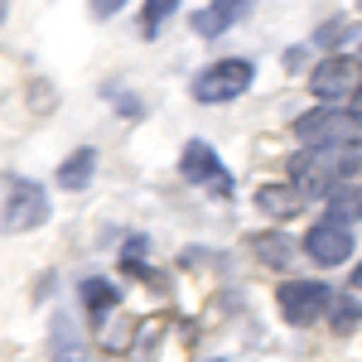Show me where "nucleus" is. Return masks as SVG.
Here are the masks:
<instances>
[{
    "label": "nucleus",
    "instance_id": "22",
    "mask_svg": "<svg viewBox=\"0 0 362 362\" xmlns=\"http://www.w3.org/2000/svg\"><path fill=\"white\" fill-rule=\"evenodd\" d=\"M348 285H353V290H358V295H362V261H358V266H353V280H348Z\"/></svg>",
    "mask_w": 362,
    "mask_h": 362
},
{
    "label": "nucleus",
    "instance_id": "12",
    "mask_svg": "<svg viewBox=\"0 0 362 362\" xmlns=\"http://www.w3.org/2000/svg\"><path fill=\"white\" fill-rule=\"evenodd\" d=\"M324 324L334 329L338 338H353L362 329V295L358 290H334V305L324 314Z\"/></svg>",
    "mask_w": 362,
    "mask_h": 362
},
{
    "label": "nucleus",
    "instance_id": "19",
    "mask_svg": "<svg viewBox=\"0 0 362 362\" xmlns=\"http://www.w3.org/2000/svg\"><path fill=\"white\" fill-rule=\"evenodd\" d=\"M305 63H309V49H305V44H295V49L285 54V68H290V73H295V68H305Z\"/></svg>",
    "mask_w": 362,
    "mask_h": 362
},
{
    "label": "nucleus",
    "instance_id": "1",
    "mask_svg": "<svg viewBox=\"0 0 362 362\" xmlns=\"http://www.w3.org/2000/svg\"><path fill=\"white\" fill-rule=\"evenodd\" d=\"M353 174H362V140L358 145H319L290 160V184L305 198H329Z\"/></svg>",
    "mask_w": 362,
    "mask_h": 362
},
{
    "label": "nucleus",
    "instance_id": "17",
    "mask_svg": "<svg viewBox=\"0 0 362 362\" xmlns=\"http://www.w3.org/2000/svg\"><path fill=\"white\" fill-rule=\"evenodd\" d=\"M348 34H353V20H329V25H319L314 44H343Z\"/></svg>",
    "mask_w": 362,
    "mask_h": 362
},
{
    "label": "nucleus",
    "instance_id": "14",
    "mask_svg": "<svg viewBox=\"0 0 362 362\" xmlns=\"http://www.w3.org/2000/svg\"><path fill=\"white\" fill-rule=\"evenodd\" d=\"M92 169H97V150H73L63 165H58V189H68V194H78V189H87L92 184Z\"/></svg>",
    "mask_w": 362,
    "mask_h": 362
},
{
    "label": "nucleus",
    "instance_id": "7",
    "mask_svg": "<svg viewBox=\"0 0 362 362\" xmlns=\"http://www.w3.org/2000/svg\"><path fill=\"white\" fill-rule=\"evenodd\" d=\"M179 174H184V184H194V189H208V194H218V198H232V174H227V165L218 160V150H213L208 140H189V145H184Z\"/></svg>",
    "mask_w": 362,
    "mask_h": 362
},
{
    "label": "nucleus",
    "instance_id": "18",
    "mask_svg": "<svg viewBox=\"0 0 362 362\" xmlns=\"http://www.w3.org/2000/svg\"><path fill=\"white\" fill-rule=\"evenodd\" d=\"M145 256H150V242H145V237H131V242H126V271H131V276L145 271Z\"/></svg>",
    "mask_w": 362,
    "mask_h": 362
},
{
    "label": "nucleus",
    "instance_id": "21",
    "mask_svg": "<svg viewBox=\"0 0 362 362\" xmlns=\"http://www.w3.org/2000/svg\"><path fill=\"white\" fill-rule=\"evenodd\" d=\"M121 5H126V0H92V10H97V15H116Z\"/></svg>",
    "mask_w": 362,
    "mask_h": 362
},
{
    "label": "nucleus",
    "instance_id": "9",
    "mask_svg": "<svg viewBox=\"0 0 362 362\" xmlns=\"http://www.w3.org/2000/svg\"><path fill=\"white\" fill-rule=\"evenodd\" d=\"M247 247H251V256H256L261 266H271V271H290L295 256H300V242H295L290 232H280V227H271V232H251Z\"/></svg>",
    "mask_w": 362,
    "mask_h": 362
},
{
    "label": "nucleus",
    "instance_id": "20",
    "mask_svg": "<svg viewBox=\"0 0 362 362\" xmlns=\"http://www.w3.org/2000/svg\"><path fill=\"white\" fill-rule=\"evenodd\" d=\"M348 116H353V121H358V126H362V83H358V92L348 97Z\"/></svg>",
    "mask_w": 362,
    "mask_h": 362
},
{
    "label": "nucleus",
    "instance_id": "24",
    "mask_svg": "<svg viewBox=\"0 0 362 362\" xmlns=\"http://www.w3.org/2000/svg\"><path fill=\"white\" fill-rule=\"evenodd\" d=\"M358 54H362V49H358Z\"/></svg>",
    "mask_w": 362,
    "mask_h": 362
},
{
    "label": "nucleus",
    "instance_id": "10",
    "mask_svg": "<svg viewBox=\"0 0 362 362\" xmlns=\"http://www.w3.org/2000/svg\"><path fill=\"white\" fill-rule=\"evenodd\" d=\"M256 208H261L271 223H290V218H300L305 194H300L295 184H261V189H256Z\"/></svg>",
    "mask_w": 362,
    "mask_h": 362
},
{
    "label": "nucleus",
    "instance_id": "4",
    "mask_svg": "<svg viewBox=\"0 0 362 362\" xmlns=\"http://www.w3.org/2000/svg\"><path fill=\"white\" fill-rule=\"evenodd\" d=\"M290 131H295V140L305 150H319V145H358L362 140V126L348 116V107H329V102L300 112Z\"/></svg>",
    "mask_w": 362,
    "mask_h": 362
},
{
    "label": "nucleus",
    "instance_id": "23",
    "mask_svg": "<svg viewBox=\"0 0 362 362\" xmlns=\"http://www.w3.org/2000/svg\"><path fill=\"white\" fill-rule=\"evenodd\" d=\"M203 362H223V358H203Z\"/></svg>",
    "mask_w": 362,
    "mask_h": 362
},
{
    "label": "nucleus",
    "instance_id": "13",
    "mask_svg": "<svg viewBox=\"0 0 362 362\" xmlns=\"http://www.w3.org/2000/svg\"><path fill=\"white\" fill-rule=\"evenodd\" d=\"M324 218H334V223H343V227H358L362 223V184L358 179H348V184H338L334 194L324 198Z\"/></svg>",
    "mask_w": 362,
    "mask_h": 362
},
{
    "label": "nucleus",
    "instance_id": "3",
    "mask_svg": "<svg viewBox=\"0 0 362 362\" xmlns=\"http://www.w3.org/2000/svg\"><path fill=\"white\" fill-rule=\"evenodd\" d=\"M256 83V63L251 58H218V63H208L203 73L194 78V102L198 107H223V102H237L242 92H251Z\"/></svg>",
    "mask_w": 362,
    "mask_h": 362
},
{
    "label": "nucleus",
    "instance_id": "6",
    "mask_svg": "<svg viewBox=\"0 0 362 362\" xmlns=\"http://www.w3.org/2000/svg\"><path fill=\"white\" fill-rule=\"evenodd\" d=\"M44 223H49V194L34 179H15L0 208V232H34Z\"/></svg>",
    "mask_w": 362,
    "mask_h": 362
},
{
    "label": "nucleus",
    "instance_id": "2",
    "mask_svg": "<svg viewBox=\"0 0 362 362\" xmlns=\"http://www.w3.org/2000/svg\"><path fill=\"white\" fill-rule=\"evenodd\" d=\"M334 305V285L329 280H314V276H300V280H285L276 285V309L290 329H309V324H324V314Z\"/></svg>",
    "mask_w": 362,
    "mask_h": 362
},
{
    "label": "nucleus",
    "instance_id": "15",
    "mask_svg": "<svg viewBox=\"0 0 362 362\" xmlns=\"http://www.w3.org/2000/svg\"><path fill=\"white\" fill-rule=\"evenodd\" d=\"M116 300H121V290L112 280H83V305L92 319H107V309H116Z\"/></svg>",
    "mask_w": 362,
    "mask_h": 362
},
{
    "label": "nucleus",
    "instance_id": "5",
    "mask_svg": "<svg viewBox=\"0 0 362 362\" xmlns=\"http://www.w3.org/2000/svg\"><path fill=\"white\" fill-rule=\"evenodd\" d=\"M362 83V58L353 54H324L314 68H309V92H314V102H329V107H348V97L358 92Z\"/></svg>",
    "mask_w": 362,
    "mask_h": 362
},
{
    "label": "nucleus",
    "instance_id": "16",
    "mask_svg": "<svg viewBox=\"0 0 362 362\" xmlns=\"http://www.w3.org/2000/svg\"><path fill=\"white\" fill-rule=\"evenodd\" d=\"M179 5H184V0H145V15H140V34H145V39H155V34L165 29V20L174 15V10H179Z\"/></svg>",
    "mask_w": 362,
    "mask_h": 362
},
{
    "label": "nucleus",
    "instance_id": "11",
    "mask_svg": "<svg viewBox=\"0 0 362 362\" xmlns=\"http://www.w3.org/2000/svg\"><path fill=\"white\" fill-rule=\"evenodd\" d=\"M251 10V0H213L208 10H198L194 15V34H203V39H218L223 29H232L242 15Z\"/></svg>",
    "mask_w": 362,
    "mask_h": 362
},
{
    "label": "nucleus",
    "instance_id": "8",
    "mask_svg": "<svg viewBox=\"0 0 362 362\" xmlns=\"http://www.w3.org/2000/svg\"><path fill=\"white\" fill-rule=\"evenodd\" d=\"M353 227L334 223V218H319V223H309L305 242H300V251H305L314 266H324V271H334V266H348L353 261Z\"/></svg>",
    "mask_w": 362,
    "mask_h": 362
}]
</instances>
